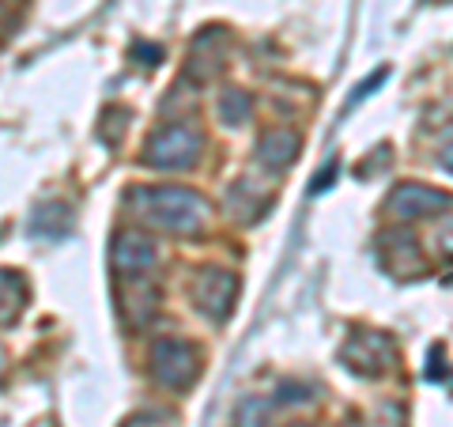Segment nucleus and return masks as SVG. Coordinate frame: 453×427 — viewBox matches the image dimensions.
<instances>
[{
  "mask_svg": "<svg viewBox=\"0 0 453 427\" xmlns=\"http://www.w3.org/2000/svg\"><path fill=\"white\" fill-rule=\"evenodd\" d=\"M129 208L140 223L166 235H196L208 223V201L186 186H140L129 190Z\"/></svg>",
  "mask_w": 453,
  "mask_h": 427,
  "instance_id": "nucleus-1",
  "label": "nucleus"
},
{
  "mask_svg": "<svg viewBox=\"0 0 453 427\" xmlns=\"http://www.w3.org/2000/svg\"><path fill=\"white\" fill-rule=\"evenodd\" d=\"M204 148V136L196 125L189 121H170V125H159L148 144H144V163L151 170H186L196 163V155Z\"/></svg>",
  "mask_w": 453,
  "mask_h": 427,
  "instance_id": "nucleus-2",
  "label": "nucleus"
},
{
  "mask_svg": "<svg viewBox=\"0 0 453 427\" xmlns=\"http://www.w3.org/2000/svg\"><path fill=\"white\" fill-rule=\"evenodd\" d=\"M151 375L166 390H189L201 375V352L181 337H166L151 348Z\"/></svg>",
  "mask_w": 453,
  "mask_h": 427,
  "instance_id": "nucleus-3",
  "label": "nucleus"
},
{
  "mask_svg": "<svg viewBox=\"0 0 453 427\" xmlns=\"http://www.w3.org/2000/svg\"><path fill=\"white\" fill-rule=\"evenodd\" d=\"M340 360H344L348 371H356L363 378H378L386 375L393 360H396V348L386 333H374V330H356L348 337V345L340 348Z\"/></svg>",
  "mask_w": 453,
  "mask_h": 427,
  "instance_id": "nucleus-4",
  "label": "nucleus"
},
{
  "mask_svg": "<svg viewBox=\"0 0 453 427\" xmlns=\"http://www.w3.org/2000/svg\"><path fill=\"white\" fill-rule=\"evenodd\" d=\"M238 288H242V283H238L231 268H201L193 280V307L201 310L204 318L223 322L234 310Z\"/></svg>",
  "mask_w": 453,
  "mask_h": 427,
  "instance_id": "nucleus-5",
  "label": "nucleus"
},
{
  "mask_svg": "<svg viewBox=\"0 0 453 427\" xmlns=\"http://www.w3.org/2000/svg\"><path fill=\"white\" fill-rule=\"evenodd\" d=\"M155 261H159V250H155V242L148 235L121 231L110 246V265H113V273H118V280L121 276H144L155 268Z\"/></svg>",
  "mask_w": 453,
  "mask_h": 427,
  "instance_id": "nucleus-6",
  "label": "nucleus"
},
{
  "mask_svg": "<svg viewBox=\"0 0 453 427\" xmlns=\"http://www.w3.org/2000/svg\"><path fill=\"white\" fill-rule=\"evenodd\" d=\"M453 205L449 193H438L431 186H416V182H404L396 186L386 201V212H393L396 220H423V216H438L442 208Z\"/></svg>",
  "mask_w": 453,
  "mask_h": 427,
  "instance_id": "nucleus-7",
  "label": "nucleus"
},
{
  "mask_svg": "<svg viewBox=\"0 0 453 427\" xmlns=\"http://www.w3.org/2000/svg\"><path fill=\"white\" fill-rule=\"evenodd\" d=\"M378 261L386 273L393 276H419L423 268V253L416 246V238L408 235V231H386L378 238Z\"/></svg>",
  "mask_w": 453,
  "mask_h": 427,
  "instance_id": "nucleus-8",
  "label": "nucleus"
},
{
  "mask_svg": "<svg viewBox=\"0 0 453 427\" xmlns=\"http://www.w3.org/2000/svg\"><path fill=\"white\" fill-rule=\"evenodd\" d=\"M129 280H136V288L121 291V314H125L129 325H148L155 318V310H159V288H155V280H148V273L144 276H129Z\"/></svg>",
  "mask_w": 453,
  "mask_h": 427,
  "instance_id": "nucleus-9",
  "label": "nucleus"
},
{
  "mask_svg": "<svg viewBox=\"0 0 453 427\" xmlns=\"http://www.w3.org/2000/svg\"><path fill=\"white\" fill-rule=\"evenodd\" d=\"M299 151H303L299 133L273 129V133H265V136H261V144H257V159H261L268 170H288L295 159H299Z\"/></svg>",
  "mask_w": 453,
  "mask_h": 427,
  "instance_id": "nucleus-10",
  "label": "nucleus"
},
{
  "mask_svg": "<svg viewBox=\"0 0 453 427\" xmlns=\"http://www.w3.org/2000/svg\"><path fill=\"white\" fill-rule=\"evenodd\" d=\"M27 299H31L27 276L16 268H0V325H16L27 310Z\"/></svg>",
  "mask_w": 453,
  "mask_h": 427,
  "instance_id": "nucleus-11",
  "label": "nucleus"
},
{
  "mask_svg": "<svg viewBox=\"0 0 453 427\" xmlns=\"http://www.w3.org/2000/svg\"><path fill=\"white\" fill-rule=\"evenodd\" d=\"M73 223V212L68 205H50V208H38L35 220H31V235L35 238H61Z\"/></svg>",
  "mask_w": 453,
  "mask_h": 427,
  "instance_id": "nucleus-12",
  "label": "nucleus"
},
{
  "mask_svg": "<svg viewBox=\"0 0 453 427\" xmlns=\"http://www.w3.org/2000/svg\"><path fill=\"white\" fill-rule=\"evenodd\" d=\"M250 110H253L250 95L238 91V88H231V91L219 98V118H223V125H246L250 121Z\"/></svg>",
  "mask_w": 453,
  "mask_h": 427,
  "instance_id": "nucleus-13",
  "label": "nucleus"
},
{
  "mask_svg": "<svg viewBox=\"0 0 453 427\" xmlns=\"http://www.w3.org/2000/svg\"><path fill=\"white\" fill-rule=\"evenodd\" d=\"M265 416H268V401H257V397H250V401L238 405L234 427H265Z\"/></svg>",
  "mask_w": 453,
  "mask_h": 427,
  "instance_id": "nucleus-14",
  "label": "nucleus"
},
{
  "mask_svg": "<svg viewBox=\"0 0 453 427\" xmlns=\"http://www.w3.org/2000/svg\"><path fill=\"white\" fill-rule=\"evenodd\" d=\"M434 246H438V253H442L446 261H453V212H446L442 223H438V231H434Z\"/></svg>",
  "mask_w": 453,
  "mask_h": 427,
  "instance_id": "nucleus-15",
  "label": "nucleus"
},
{
  "mask_svg": "<svg viewBox=\"0 0 453 427\" xmlns=\"http://www.w3.org/2000/svg\"><path fill=\"white\" fill-rule=\"evenodd\" d=\"M381 80H386V68H381V73H374L371 80H366V83H363V88L356 91V98H351V103H359V98H366V95H371V88H374V83H381Z\"/></svg>",
  "mask_w": 453,
  "mask_h": 427,
  "instance_id": "nucleus-16",
  "label": "nucleus"
},
{
  "mask_svg": "<svg viewBox=\"0 0 453 427\" xmlns=\"http://www.w3.org/2000/svg\"><path fill=\"white\" fill-rule=\"evenodd\" d=\"M442 167H446V170H453V144L442 151Z\"/></svg>",
  "mask_w": 453,
  "mask_h": 427,
  "instance_id": "nucleus-17",
  "label": "nucleus"
},
{
  "mask_svg": "<svg viewBox=\"0 0 453 427\" xmlns=\"http://www.w3.org/2000/svg\"><path fill=\"white\" fill-rule=\"evenodd\" d=\"M4 371H8V352L0 348V378H4Z\"/></svg>",
  "mask_w": 453,
  "mask_h": 427,
  "instance_id": "nucleus-18",
  "label": "nucleus"
}]
</instances>
